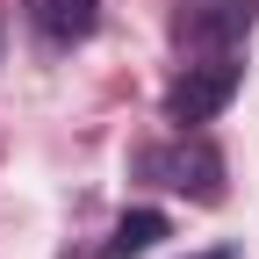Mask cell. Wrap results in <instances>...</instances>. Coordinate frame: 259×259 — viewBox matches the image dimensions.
Segmentation results:
<instances>
[{
	"instance_id": "1",
	"label": "cell",
	"mask_w": 259,
	"mask_h": 259,
	"mask_svg": "<svg viewBox=\"0 0 259 259\" xmlns=\"http://www.w3.org/2000/svg\"><path fill=\"white\" fill-rule=\"evenodd\" d=\"M238 87H245V58H238V51L187 58V65H180V79L166 87V122H180V130H202V122H216L223 108L238 101Z\"/></svg>"
},
{
	"instance_id": "2",
	"label": "cell",
	"mask_w": 259,
	"mask_h": 259,
	"mask_svg": "<svg viewBox=\"0 0 259 259\" xmlns=\"http://www.w3.org/2000/svg\"><path fill=\"white\" fill-rule=\"evenodd\" d=\"M137 173L158 180V187H173V194H187V202H223V151L202 130H180L173 144L137 151Z\"/></svg>"
},
{
	"instance_id": "3",
	"label": "cell",
	"mask_w": 259,
	"mask_h": 259,
	"mask_svg": "<svg viewBox=\"0 0 259 259\" xmlns=\"http://www.w3.org/2000/svg\"><path fill=\"white\" fill-rule=\"evenodd\" d=\"M252 22H259V0H173V44L187 58L245 51Z\"/></svg>"
},
{
	"instance_id": "4",
	"label": "cell",
	"mask_w": 259,
	"mask_h": 259,
	"mask_svg": "<svg viewBox=\"0 0 259 259\" xmlns=\"http://www.w3.org/2000/svg\"><path fill=\"white\" fill-rule=\"evenodd\" d=\"M22 15H29V29H36L44 44L72 51V44H87V36H94V22H101V0H22Z\"/></svg>"
},
{
	"instance_id": "5",
	"label": "cell",
	"mask_w": 259,
	"mask_h": 259,
	"mask_svg": "<svg viewBox=\"0 0 259 259\" xmlns=\"http://www.w3.org/2000/svg\"><path fill=\"white\" fill-rule=\"evenodd\" d=\"M158 238H173V223L158 216V209H130L115 231H108V245H101V259H137V252H151Z\"/></svg>"
},
{
	"instance_id": "6",
	"label": "cell",
	"mask_w": 259,
	"mask_h": 259,
	"mask_svg": "<svg viewBox=\"0 0 259 259\" xmlns=\"http://www.w3.org/2000/svg\"><path fill=\"white\" fill-rule=\"evenodd\" d=\"M194 259H238V252H231V245H216V252H194Z\"/></svg>"
}]
</instances>
